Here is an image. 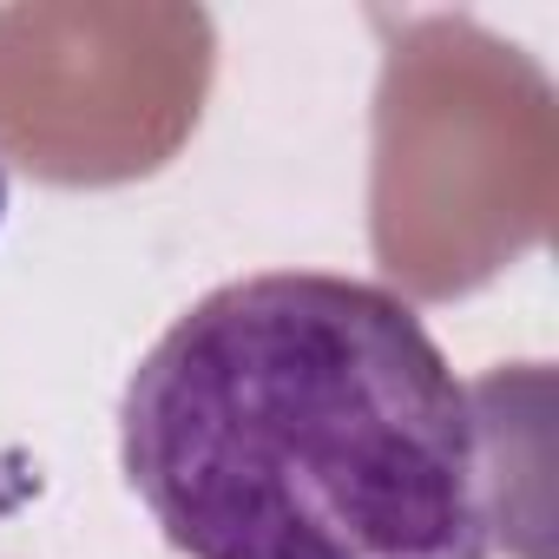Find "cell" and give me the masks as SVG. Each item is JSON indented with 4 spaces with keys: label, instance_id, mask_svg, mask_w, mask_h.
<instances>
[{
    "label": "cell",
    "instance_id": "cell-1",
    "mask_svg": "<svg viewBox=\"0 0 559 559\" xmlns=\"http://www.w3.org/2000/svg\"><path fill=\"white\" fill-rule=\"evenodd\" d=\"M119 461L185 559H487L500 500L474 389L382 284L263 270L132 369Z\"/></svg>",
    "mask_w": 559,
    "mask_h": 559
}]
</instances>
